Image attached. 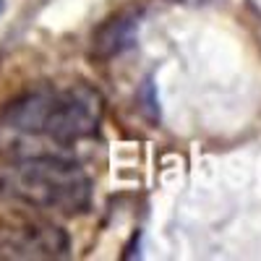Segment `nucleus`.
<instances>
[{
  "label": "nucleus",
  "instance_id": "nucleus-3",
  "mask_svg": "<svg viewBox=\"0 0 261 261\" xmlns=\"http://www.w3.org/2000/svg\"><path fill=\"white\" fill-rule=\"evenodd\" d=\"M136 39V18L134 16H115L110 18L107 24L99 27V32L94 34L92 45H94V53L97 55H118L120 50L130 47Z\"/></svg>",
  "mask_w": 261,
  "mask_h": 261
},
{
  "label": "nucleus",
  "instance_id": "nucleus-5",
  "mask_svg": "<svg viewBox=\"0 0 261 261\" xmlns=\"http://www.w3.org/2000/svg\"><path fill=\"white\" fill-rule=\"evenodd\" d=\"M0 13H3V0H0Z\"/></svg>",
  "mask_w": 261,
  "mask_h": 261
},
{
  "label": "nucleus",
  "instance_id": "nucleus-1",
  "mask_svg": "<svg viewBox=\"0 0 261 261\" xmlns=\"http://www.w3.org/2000/svg\"><path fill=\"white\" fill-rule=\"evenodd\" d=\"M105 102L86 84H42L11 99L0 113V154H65L94 139Z\"/></svg>",
  "mask_w": 261,
  "mask_h": 261
},
{
  "label": "nucleus",
  "instance_id": "nucleus-4",
  "mask_svg": "<svg viewBox=\"0 0 261 261\" xmlns=\"http://www.w3.org/2000/svg\"><path fill=\"white\" fill-rule=\"evenodd\" d=\"M178 3V0H175ZM180 3H204V0H180Z\"/></svg>",
  "mask_w": 261,
  "mask_h": 261
},
{
  "label": "nucleus",
  "instance_id": "nucleus-2",
  "mask_svg": "<svg viewBox=\"0 0 261 261\" xmlns=\"http://www.w3.org/2000/svg\"><path fill=\"white\" fill-rule=\"evenodd\" d=\"M0 199L71 217L92 206V178L65 154L18 157L0 170Z\"/></svg>",
  "mask_w": 261,
  "mask_h": 261
}]
</instances>
